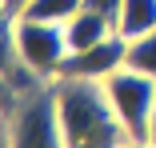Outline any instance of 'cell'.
<instances>
[{
    "label": "cell",
    "instance_id": "6da1fadb",
    "mask_svg": "<svg viewBox=\"0 0 156 148\" xmlns=\"http://www.w3.org/2000/svg\"><path fill=\"white\" fill-rule=\"evenodd\" d=\"M52 84H56V108L68 148H124L132 140L104 92V80L60 76Z\"/></svg>",
    "mask_w": 156,
    "mask_h": 148
},
{
    "label": "cell",
    "instance_id": "7a4b0ae2",
    "mask_svg": "<svg viewBox=\"0 0 156 148\" xmlns=\"http://www.w3.org/2000/svg\"><path fill=\"white\" fill-rule=\"evenodd\" d=\"M4 96V148H68L52 80Z\"/></svg>",
    "mask_w": 156,
    "mask_h": 148
},
{
    "label": "cell",
    "instance_id": "3957f363",
    "mask_svg": "<svg viewBox=\"0 0 156 148\" xmlns=\"http://www.w3.org/2000/svg\"><path fill=\"white\" fill-rule=\"evenodd\" d=\"M4 48L16 56L24 68H32L44 80H56L60 68H64V60H68V52H72L64 24L36 20V16L4 20Z\"/></svg>",
    "mask_w": 156,
    "mask_h": 148
},
{
    "label": "cell",
    "instance_id": "277c9868",
    "mask_svg": "<svg viewBox=\"0 0 156 148\" xmlns=\"http://www.w3.org/2000/svg\"><path fill=\"white\" fill-rule=\"evenodd\" d=\"M104 92L120 116V124L128 128L132 140H148V128H152V112H156V80L136 72V68H116L108 80H104Z\"/></svg>",
    "mask_w": 156,
    "mask_h": 148
},
{
    "label": "cell",
    "instance_id": "5b68a950",
    "mask_svg": "<svg viewBox=\"0 0 156 148\" xmlns=\"http://www.w3.org/2000/svg\"><path fill=\"white\" fill-rule=\"evenodd\" d=\"M124 60H128V40L116 32V36H108L100 44L84 48V52H68L60 76H72V80H108L116 68H124Z\"/></svg>",
    "mask_w": 156,
    "mask_h": 148
},
{
    "label": "cell",
    "instance_id": "8992f818",
    "mask_svg": "<svg viewBox=\"0 0 156 148\" xmlns=\"http://www.w3.org/2000/svg\"><path fill=\"white\" fill-rule=\"evenodd\" d=\"M64 32H68V48H72V52H84V48H92V44L116 36V24H112L108 16H100V12H92V8H80V12L64 24Z\"/></svg>",
    "mask_w": 156,
    "mask_h": 148
},
{
    "label": "cell",
    "instance_id": "52a82bcc",
    "mask_svg": "<svg viewBox=\"0 0 156 148\" xmlns=\"http://www.w3.org/2000/svg\"><path fill=\"white\" fill-rule=\"evenodd\" d=\"M116 32L124 40L156 32V0H124V4H120V20H116Z\"/></svg>",
    "mask_w": 156,
    "mask_h": 148
},
{
    "label": "cell",
    "instance_id": "ba28073f",
    "mask_svg": "<svg viewBox=\"0 0 156 148\" xmlns=\"http://www.w3.org/2000/svg\"><path fill=\"white\" fill-rule=\"evenodd\" d=\"M80 8H84V0H28V8H24L20 16H36V20H52V24H68Z\"/></svg>",
    "mask_w": 156,
    "mask_h": 148
},
{
    "label": "cell",
    "instance_id": "9c48e42d",
    "mask_svg": "<svg viewBox=\"0 0 156 148\" xmlns=\"http://www.w3.org/2000/svg\"><path fill=\"white\" fill-rule=\"evenodd\" d=\"M124 64L156 80V32L132 36V40H128V60H124Z\"/></svg>",
    "mask_w": 156,
    "mask_h": 148
},
{
    "label": "cell",
    "instance_id": "30bf717a",
    "mask_svg": "<svg viewBox=\"0 0 156 148\" xmlns=\"http://www.w3.org/2000/svg\"><path fill=\"white\" fill-rule=\"evenodd\" d=\"M120 4H124V0H84V8H92V12H100V16H108L112 24L120 20Z\"/></svg>",
    "mask_w": 156,
    "mask_h": 148
},
{
    "label": "cell",
    "instance_id": "8fae6325",
    "mask_svg": "<svg viewBox=\"0 0 156 148\" xmlns=\"http://www.w3.org/2000/svg\"><path fill=\"white\" fill-rule=\"evenodd\" d=\"M24 8H28V0H4V20H16Z\"/></svg>",
    "mask_w": 156,
    "mask_h": 148
},
{
    "label": "cell",
    "instance_id": "7c38bea8",
    "mask_svg": "<svg viewBox=\"0 0 156 148\" xmlns=\"http://www.w3.org/2000/svg\"><path fill=\"white\" fill-rule=\"evenodd\" d=\"M148 144L156 148V112H152V128H148Z\"/></svg>",
    "mask_w": 156,
    "mask_h": 148
},
{
    "label": "cell",
    "instance_id": "4fadbf2b",
    "mask_svg": "<svg viewBox=\"0 0 156 148\" xmlns=\"http://www.w3.org/2000/svg\"><path fill=\"white\" fill-rule=\"evenodd\" d=\"M124 148H152V144H148V140H128Z\"/></svg>",
    "mask_w": 156,
    "mask_h": 148
}]
</instances>
